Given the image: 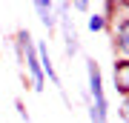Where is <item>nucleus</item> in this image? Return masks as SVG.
I'll list each match as a JSON object with an SVG mask.
<instances>
[{
	"label": "nucleus",
	"mask_w": 129,
	"mask_h": 123,
	"mask_svg": "<svg viewBox=\"0 0 129 123\" xmlns=\"http://www.w3.org/2000/svg\"><path fill=\"white\" fill-rule=\"evenodd\" d=\"M35 49H37V60H40V72H43V77H46V83H52L55 89H60L63 100L69 103V97H66V92H63V80H60L57 66H55V60H52V52H49V40H37V43H35Z\"/></svg>",
	"instance_id": "20e7f679"
},
{
	"label": "nucleus",
	"mask_w": 129,
	"mask_h": 123,
	"mask_svg": "<svg viewBox=\"0 0 129 123\" xmlns=\"http://www.w3.org/2000/svg\"><path fill=\"white\" fill-rule=\"evenodd\" d=\"M32 9L37 14V20L43 23V29H46L49 34H55L57 32V9H55V3H52V0H35Z\"/></svg>",
	"instance_id": "39448f33"
},
{
	"label": "nucleus",
	"mask_w": 129,
	"mask_h": 123,
	"mask_svg": "<svg viewBox=\"0 0 129 123\" xmlns=\"http://www.w3.org/2000/svg\"><path fill=\"white\" fill-rule=\"evenodd\" d=\"M57 9V32L63 37V55L66 57H78L80 55V34H78V26H75V17H72V9L69 3H55Z\"/></svg>",
	"instance_id": "f03ea898"
},
{
	"label": "nucleus",
	"mask_w": 129,
	"mask_h": 123,
	"mask_svg": "<svg viewBox=\"0 0 129 123\" xmlns=\"http://www.w3.org/2000/svg\"><path fill=\"white\" fill-rule=\"evenodd\" d=\"M109 34H112V55L115 60H129V12H120L109 23Z\"/></svg>",
	"instance_id": "7ed1b4c3"
},
{
	"label": "nucleus",
	"mask_w": 129,
	"mask_h": 123,
	"mask_svg": "<svg viewBox=\"0 0 129 123\" xmlns=\"http://www.w3.org/2000/svg\"><path fill=\"white\" fill-rule=\"evenodd\" d=\"M112 89L129 97V60H112Z\"/></svg>",
	"instance_id": "423d86ee"
},
{
	"label": "nucleus",
	"mask_w": 129,
	"mask_h": 123,
	"mask_svg": "<svg viewBox=\"0 0 129 123\" xmlns=\"http://www.w3.org/2000/svg\"><path fill=\"white\" fill-rule=\"evenodd\" d=\"M109 17H106V12H101L98 6H92V12L86 14V29L92 34H101V32H109Z\"/></svg>",
	"instance_id": "0eeeda50"
},
{
	"label": "nucleus",
	"mask_w": 129,
	"mask_h": 123,
	"mask_svg": "<svg viewBox=\"0 0 129 123\" xmlns=\"http://www.w3.org/2000/svg\"><path fill=\"white\" fill-rule=\"evenodd\" d=\"M14 109H17V117L23 120V123H32V114H29V109H26V103L20 100V97H17V100H14Z\"/></svg>",
	"instance_id": "6e6552de"
},
{
	"label": "nucleus",
	"mask_w": 129,
	"mask_h": 123,
	"mask_svg": "<svg viewBox=\"0 0 129 123\" xmlns=\"http://www.w3.org/2000/svg\"><path fill=\"white\" fill-rule=\"evenodd\" d=\"M83 69H86V89L80 95H83V103H86V114L92 123H109V97H106L103 69L95 57L83 60Z\"/></svg>",
	"instance_id": "f257e3e1"
},
{
	"label": "nucleus",
	"mask_w": 129,
	"mask_h": 123,
	"mask_svg": "<svg viewBox=\"0 0 129 123\" xmlns=\"http://www.w3.org/2000/svg\"><path fill=\"white\" fill-rule=\"evenodd\" d=\"M118 120H120V123H129V97H120V106H118Z\"/></svg>",
	"instance_id": "1a4fd4ad"
},
{
	"label": "nucleus",
	"mask_w": 129,
	"mask_h": 123,
	"mask_svg": "<svg viewBox=\"0 0 129 123\" xmlns=\"http://www.w3.org/2000/svg\"><path fill=\"white\" fill-rule=\"evenodd\" d=\"M69 9H72V12H83V14H89V12H92V3H89V0H75V3H69Z\"/></svg>",
	"instance_id": "9d476101"
}]
</instances>
